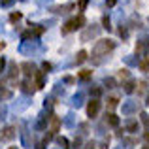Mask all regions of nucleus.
I'll list each match as a JSON object with an SVG mask.
<instances>
[{
	"label": "nucleus",
	"instance_id": "1",
	"mask_svg": "<svg viewBox=\"0 0 149 149\" xmlns=\"http://www.w3.org/2000/svg\"><path fill=\"white\" fill-rule=\"evenodd\" d=\"M113 47H115V42H111V40H100V42H96V45L93 47V55H95V57L108 55Z\"/></svg>",
	"mask_w": 149,
	"mask_h": 149
},
{
	"label": "nucleus",
	"instance_id": "2",
	"mask_svg": "<svg viewBox=\"0 0 149 149\" xmlns=\"http://www.w3.org/2000/svg\"><path fill=\"white\" fill-rule=\"evenodd\" d=\"M83 25H85V17H83V15H77V17L70 19V21L66 23L64 26H62V34H68V32H74V30L81 29V26H83Z\"/></svg>",
	"mask_w": 149,
	"mask_h": 149
},
{
	"label": "nucleus",
	"instance_id": "3",
	"mask_svg": "<svg viewBox=\"0 0 149 149\" xmlns=\"http://www.w3.org/2000/svg\"><path fill=\"white\" fill-rule=\"evenodd\" d=\"M100 34V26L98 25H89L87 29L81 32V42H91L93 38H96Z\"/></svg>",
	"mask_w": 149,
	"mask_h": 149
},
{
	"label": "nucleus",
	"instance_id": "4",
	"mask_svg": "<svg viewBox=\"0 0 149 149\" xmlns=\"http://www.w3.org/2000/svg\"><path fill=\"white\" fill-rule=\"evenodd\" d=\"M100 104H102V102H100L98 98H93V100L87 104V115L91 117V119L98 115V111H100Z\"/></svg>",
	"mask_w": 149,
	"mask_h": 149
},
{
	"label": "nucleus",
	"instance_id": "5",
	"mask_svg": "<svg viewBox=\"0 0 149 149\" xmlns=\"http://www.w3.org/2000/svg\"><path fill=\"white\" fill-rule=\"evenodd\" d=\"M147 51H149V40L143 38V40H140L138 44H136V53L138 55H146Z\"/></svg>",
	"mask_w": 149,
	"mask_h": 149
},
{
	"label": "nucleus",
	"instance_id": "6",
	"mask_svg": "<svg viewBox=\"0 0 149 149\" xmlns=\"http://www.w3.org/2000/svg\"><path fill=\"white\" fill-rule=\"evenodd\" d=\"M21 91L25 93V95H32V93L36 91V85H34L30 79H26V81H23V83H21Z\"/></svg>",
	"mask_w": 149,
	"mask_h": 149
},
{
	"label": "nucleus",
	"instance_id": "7",
	"mask_svg": "<svg viewBox=\"0 0 149 149\" xmlns=\"http://www.w3.org/2000/svg\"><path fill=\"white\" fill-rule=\"evenodd\" d=\"M21 70L26 74V76H34L36 66H34V62H23V64H21Z\"/></svg>",
	"mask_w": 149,
	"mask_h": 149
},
{
	"label": "nucleus",
	"instance_id": "8",
	"mask_svg": "<svg viewBox=\"0 0 149 149\" xmlns=\"http://www.w3.org/2000/svg\"><path fill=\"white\" fill-rule=\"evenodd\" d=\"M106 123L109 127H119V117L115 113H106Z\"/></svg>",
	"mask_w": 149,
	"mask_h": 149
},
{
	"label": "nucleus",
	"instance_id": "9",
	"mask_svg": "<svg viewBox=\"0 0 149 149\" xmlns=\"http://www.w3.org/2000/svg\"><path fill=\"white\" fill-rule=\"evenodd\" d=\"M49 121H51V134L58 132V127H61V119H58V117H55V115H51V117H49Z\"/></svg>",
	"mask_w": 149,
	"mask_h": 149
},
{
	"label": "nucleus",
	"instance_id": "10",
	"mask_svg": "<svg viewBox=\"0 0 149 149\" xmlns=\"http://www.w3.org/2000/svg\"><path fill=\"white\" fill-rule=\"evenodd\" d=\"M72 4H64V6H53V11L55 13H58V15H62V13H68V10H72Z\"/></svg>",
	"mask_w": 149,
	"mask_h": 149
},
{
	"label": "nucleus",
	"instance_id": "11",
	"mask_svg": "<svg viewBox=\"0 0 149 149\" xmlns=\"http://www.w3.org/2000/svg\"><path fill=\"white\" fill-rule=\"evenodd\" d=\"M2 132H4V134H2L4 140H13V138H15V128H13V127H6Z\"/></svg>",
	"mask_w": 149,
	"mask_h": 149
},
{
	"label": "nucleus",
	"instance_id": "12",
	"mask_svg": "<svg viewBox=\"0 0 149 149\" xmlns=\"http://www.w3.org/2000/svg\"><path fill=\"white\" fill-rule=\"evenodd\" d=\"M138 128H140V125H138V121H136V119H130L127 123V130L128 132H138Z\"/></svg>",
	"mask_w": 149,
	"mask_h": 149
},
{
	"label": "nucleus",
	"instance_id": "13",
	"mask_svg": "<svg viewBox=\"0 0 149 149\" xmlns=\"http://www.w3.org/2000/svg\"><path fill=\"white\" fill-rule=\"evenodd\" d=\"M17 74H19V68H17V64H15V62H11V64H10V79H11V81H15Z\"/></svg>",
	"mask_w": 149,
	"mask_h": 149
},
{
	"label": "nucleus",
	"instance_id": "14",
	"mask_svg": "<svg viewBox=\"0 0 149 149\" xmlns=\"http://www.w3.org/2000/svg\"><path fill=\"white\" fill-rule=\"evenodd\" d=\"M11 98V91L6 87H0V100H10Z\"/></svg>",
	"mask_w": 149,
	"mask_h": 149
},
{
	"label": "nucleus",
	"instance_id": "15",
	"mask_svg": "<svg viewBox=\"0 0 149 149\" xmlns=\"http://www.w3.org/2000/svg\"><path fill=\"white\" fill-rule=\"evenodd\" d=\"M134 87H136V83L132 79H128L127 83L123 85V89H125V93H128V95H130V93H134Z\"/></svg>",
	"mask_w": 149,
	"mask_h": 149
},
{
	"label": "nucleus",
	"instance_id": "16",
	"mask_svg": "<svg viewBox=\"0 0 149 149\" xmlns=\"http://www.w3.org/2000/svg\"><path fill=\"white\" fill-rule=\"evenodd\" d=\"M134 109H136L134 102H127V104H123V111L125 113H134Z\"/></svg>",
	"mask_w": 149,
	"mask_h": 149
},
{
	"label": "nucleus",
	"instance_id": "17",
	"mask_svg": "<svg viewBox=\"0 0 149 149\" xmlns=\"http://www.w3.org/2000/svg\"><path fill=\"white\" fill-rule=\"evenodd\" d=\"M87 61V51H79V53L76 55V64H81V62Z\"/></svg>",
	"mask_w": 149,
	"mask_h": 149
},
{
	"label": "nucleus",
	"instance_id": "18",
	"mask_svg": "<svg viewBox=\"0 0 149 149\" xmlns=\"http://www.w3.org/2000/svg\"><path fill=\"white\" fill-rule=\"evenodd\" d=\"M30 51H34V44H30V42H25V44L21 45V53H30Z\"/></svg>",
	"mask_w": 149,
	"mask_h": 149
},
{
	"label": "nucleus",
	"instance_id": "19",
	"mask_svg": "<svg viewBox=\"0 0 149 149\" xmlns=\"http://www.w3.org/2000/svg\"><path fill=\"white\" fill-rule=\"evenodd\" d=\"M125 62H127L128 66H134V64H138V57H134V55H128V57H125Z\"/></svg>",
	"mask_w": 149,
	"mask_h": 149
},
{
	"label": "nucleus",
	"instance_id": "20",
	"mask_svg": "<svg viewBox=\"0 0 149 149\" xmlns=\"http://www.w3.org/2000/svg\"><path fill=\"white\" fill-rule=\"evenodd\" d=\"M89 93H91V96H95V98H98V96L102 95V89L96 87V85H93L91 89H89Z\"/></svg>",
	"mask_w": 149,
	"mask_h": 149
},
{
	"label": "nucleus",
	"instance_id": "21",
	"mask_svg": "<svg viewBox=\"0 0 149 149\" xmlns=\"http://www.w3.org/2000/svg\"><path fill=\"white\" fill-rule=\"evenodd\" d=\"M104 85H106V87H108V89H115V79H113V77H106V79H104Z\"/></svg>",
	"mask_w": 149,
	"mask_h": 149
},
{
	"label": "nucleus",
	"instance_id": "22",
	"mask_svg": "<svg viewBox=\"0 0 149 149\" xmlns=\"http://www.w3.org/2000/svg\"><path fill=\"white\" fill-rule=\"evenodd\" d=\"M117 104H119V100H117L115 96H111V98H108V108H109V109L117 108Z\"/></svg>",
	"mask_w": 149,
	"mask_h": 149
},
{
	"label": "nucleus",
	"instance_id": "23",
	"mask_svg": "<svg viewBox=\"0 0 149 149\" xmlns=\"http://www.w3.org/2000/svg\"><path fill=\"white\" fill-rule=\"evenodd\" d=\"M36 36V34H34V30H26V32H23V40H32V38Z\"/></svg>",
	"mask_w": 149,
	"mask_h": 149
},
{
	"label": "nucleus",
	"instance_id": "24",
	"mask_svg": "<svg viewBox=\"0 0 149 149\" xmlns=\"http://www.w3.org/2000/svg\"><path fill=\"white\" fill-rule=\"evenodd\" d=\"M21 17H23V15H21V13H19V11H13V13H11V15H10V21H11V23H17V21H19V19H21Z\"/></svg>",
	"mask_w": 149,
	"mask_h": 149
},
{
	"label": "nucleus",
	"instance_id": "25",
	"mask_svg": "<svg viewBox=\"0 0 149 149\" xmlns=\"http://www.w3.org/2000/svg\"><path fill=\"white\" fill-rule=\"evenodd\" d=\"M81 100H83V96H81V95H76V96H74V98H72V104L79 108V106H81Z\"/></svg>",
	"mask_w": 149,
	"mask_h": 149
},
{
	"label": "nucleus",
	"instance_id": "26",
	"mask_svg": "<svg viewBox=\"0 0 149 149\" xmlns=\"http://www.w3.org/2000/svg\"><path fill=\"white\" fill-rule=\"evenodd\" d=\"M34 2H36L38 6L45 8V6H51V4H53V0H34Z\"/></svg>",
	"mask_w": 149,
	"mask_h": 149
},
{
	"label": "nucleus",
	"instance_id": "27",
	"mask_svg": "<svg viewBox=\"0 0 149 149\" xmlns=\"http://www.w3.org/2000/svg\"><path fill=\"white\" fill-rule=\"evenodd\" d=\"M138 64H140V68H142L143 72H149V61H147V58L142 61V62H138Z\"/></svg>",
	"mask_w": 149,
	"mask_h": 149
},
{
	"label": "nucleus",
	"instance_id": "28",
	"mask_svg": "<svg viewBox=\"0 0 149 149\" xmlns=\"http://www.w3.org/2000/svg\"><path fill=\"white\" fill-rule=\"evenodd\" d=\"M102 25H104V29H106V30H111V26H109V19H108V15H104V17H102Z\"/></svg>",
	"mask_w": 149,
	"mask_h": 149
},
{
	"label": "nucleus",
	"instance_id": "29",
	"mask_svg": "<svg viewBox=\"0 0 149 149\" xmlns=\"http://www.w3.org/2000/svg\"><path fill=\"white\" fill-rule=\"evenodd\" d=\"M13 2L15 0H0V6L2 8H10V6H13Z\"/></svg>",
	"mask_w": 149,
	"mask_h": 149
},
{
	"label": "nucleus",
	"instance_id": "30",
	"mask_svg": "<svg viewBox=\"0 0 149 149\" xmlns=\"http://www.w3.org/2000/svg\"><path fill=\"white\" fill-rule=\"evenodd\" d=\"M40 87H44V77L38 74V76H36V89H40Z\"/></svg>",
	"mask_w": 149,
	"mask_h": 149
},
{
	"label": "nucleus",
	"instance_id": "31",
	"mask_svg": "<svg viewBox=\"0 0 149 149\" xmlns=\"http://www.w3.org/2000/svg\"><path fill=\"white\" fill-rule=\"evenodd\" d=\"M79 77H81V79H83V81H87L89 77H91V72H89V70H83V72L79 74Z\"/></svg>",
	"mask_w": 149,
	"mask_h": 149
},
{
	"label": "nucleus",
	"instance_id": "32",
	"mask_svg": "<svg viewBox=\"0 0 149 149\" xmlns=\"http://www.w3.org/2000/svg\"><path fill=\"white\" fill-rule=\"evenodd\" d=\"M119 36H121V38H123V40H125V38H127V36H128V30H127V29H125V26H123V25H121V29H119Z\"/></svg>",
	"mask_w": 149,
	"mask_h": 149
},
{
	"label": "nucleus",
	"instance_id": "33",
	"mask_svg": "<svg viewBox=\"0 0 149 149\" xmlns=\"http://www.w3.org/2000/svg\"><path fill=\"white\" fill-rule=\"evenodd\" d=\"M140 117H142V123H143V127H149V115H147V113H142Z\"/></svg>",
	"mask_w": 149,
	"mask_h": 149
},
{
	"label": "nucleus",
	"instance_id": "34",
	"mask_svg": "<svg viewBox=\"0 0 149 149\" xmlns=\"http://www.w3.org/2000/svg\"><path fill=\"white\" fill-rule=\"evenodd\" d=\"M57 143H58V146H62V147H64V149L68 147V142H66L64 138H57Z\"/></svg>",
	"mask_w": 149,
	"mask_h": 149
},
{
	"label": "nucleus",
	"instance_id": "35",
	"mask_svg": "<svg viewBox=\"0 0 149 149\" xmlns=\"http://www.w3.org/2000/svg\"><path fill=\"white\" fill-rule=\"evenodd\" d=\"M119 76H121V77H125V79H128V76H130V74H128V70L125 68V70H121V72H119Z\"/></svg>",
	"mask_w": 149,
	"mask_h": 149
},
{
	"label": "nucleus",
	"instance_id": "36",
	"mask_svg": "<svg viewBox=\"0 0 149 149\" xmlns=\"http://www.w3.org/2000/svg\"><path fill=\"white\" fill-rule=\"evenodd\" d=\"M87 4H89V0H79V10L83 11L85 8H87Z\"/></svg>",
	"mask_w": 149,
	"mask_h": 149
},
{
	"label": "nucleus",
	"instance_id": "37",
	"mask_svg": "<svg viewBox=\"0 0 149 149\" xmlns=\"http://www.w3.org/2000/svg\"><path fill=\"white\" fill-rule=\"evenodd\" d=\"M123 143H125V146H134V140H132V138H125Z\"/></svg>",
	"mask_w": 149,
	"mask_h": 149
},
{
	"label": "nucleus",
	"instance_id": "38",
	"mask_svg": "<svg viewBox=\"0 0 149 149\" xmlns=\"http://www.w3.org/2000/svg\"><path fill=\"white\" fill-rule=\"evenodd\" d=\"M42 68H44V72H49V70H51V64H49V62H44V64H42Z\"/></svg>",
	"mask_w": 149,
	"mask_h": 149
},
{
	"label": "nucleus",
	"instance_id": "39",
	"mask_svg": "<svg viewBox=\"0 0 149 149\" xmlns=\"http://www.w3.org/2000/svg\"><path fill=\"white\" fill-rule=\"evenodd\" d=\"M85 149H96V143L95 142H89L87 146H85Z\"/></svg>",
	"mask_w": 149,
	"mask_h": 149
},
{
	"label": "nucleus",
	"instance_id": "40",
	"mask_svg": "<svg viewBox=\"0 0 149 149\" xmlns=\"http://www.w3.org/2000/svg\"><path fill=\"white\" fill-rule=\"evenodd\" d=\"M106 4H108V8H113L117 4V0H106Z\"/></svg>",
	"mask_w": 149,
	"mask_h": 149
},
{
	"label": "nucleus",
	"instance_id": "41",
	"mask_svg": "<svg viewBox=\"0 0 149 149\" xmlns=\"http://www.w3.org/2000/svg\"><path fill=\"white\" fill-rule=\"evenodd\" d=\"M79 147H81V140H79V138H77V140H76V142H74V149H79Z\"/></svg>",
	"mask_w": 149,
	"mask_h": 149
},
{
	"label": "nucleus",
	"instance_id": "42",
	"mask_svg": "<svg viewBox=\"0 0 149 149\" xmlns=\"http://www.w3.org/2000/svg\"><path fill=\"white\" fill-rule=\"evenodd\" d=\"M64 83H68V85H72V83H74V77H70V76H68V77H64Z\"/></svg>",
	"mask_w": 149,
	"mask_h": 149
},
{
	"label": "nucleus",
	"instance_id": "43",
	"mask_svg": "<svg viewBox=\"0 0 149 149\" xmlns=\"http://www.w3.org/2000/svg\"><path fill=\"white\" fill-rule=\"evenodd\" d=\"M108 146H109V140H104V142H102V147H100V149H108Z\"/></svg>",
	"mask_w": 149,
	"mask_h": 149
},
{
	"label": "nucleus",
	"instance_id": "44",
	"mask_svg": "<svg viewBox=\"0 0 149 149\" xmlns=\"http://www.w3.org/2000/svg\"><path fill=\"white\" fill-rule=\"evenodd\" d=\"M4 66H6V61H4V58H0V72L4 70Z\"/></svg>",
	"mask_w": 149,
	"mask_h": 149
},
{
	"label": "nucleus",
	"instance_id": "45",
	"mask_svg": "<svg viewBox=\"0 0 149 149\" xmlns=\"http://www.w3.org/2000/svg\"><path fill=\"white\" fill-rule=\"evenodd\" d=\"M146 140H147V142H149V132H146Z\"/></svg>",
	"mask_w": 149,
	"mask_h": 149
},
{
	"label": "nucleus",
	"instance_id": "46",
	"mask_svg": "<svg viewBox=\"0 0 149 149\" xmlns=\"http://www.w3.org/2000/svg\"><path fill=\"white\" fill-rule=\"evenodd\" d=\"M146 104H149V95H147V100H146Z\"/></svg>",
	"mask_w": 149,
	"mask_h": 149
},
{
	"label": "nucleus",
	"instance_id": "47",
	"mask_svg": "<svg viewBox=\"0 0 149 149\" xmlns=\"http://www.w3.org/2000/svg\"><path fill=\"white\" fill-rule=\"evenodd\" d=\"M142 149H149V146H143V147H142Z\"/></svg>",
	"mask_w": 149,
	"mask_h": 149
},
{
	"label": "nucleus",
	"instance_id": "48",
	"mask_svg": "<svg viewBox=\"0 0 149 149\" xmlns=\"http://www.w3.org/2000/svg\"><path fill=\"white\" fill-rule=\"evenodd\" d=\"M96 2H98V0H96Z\"/></svg>",
	"mask_w": 149,
	"mask_h": 149
}]
</instances>
